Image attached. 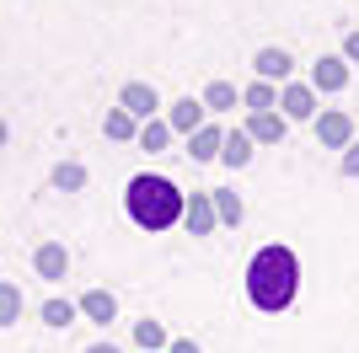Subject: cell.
I'll return each instance as SVG.
<instances>
[{"mask_svg":"<svg viewBox=\"0 0 359 353\" xmlns=\"http://www.w3.org/2000/svg\"><path fill=\"white\" fill-rule=\"evenodd\" d=\"M48 182H54L60 193H81V188H86V166H81V161H60Z\"/></svg>","mask_w":359,"mask_h":353,"instance_id":"22","label":"cell"},{"mask_svg":"<svg viewBox=\"0 0 359 353\" xmlns=\"http://www.w3.org/2000/svg\"><path fill=\"white\" fill-rule=\"evenodd\" d=\"M166 123H172V134H188V139H194V134L204 129V102H198V97H182V102H172Z\"/></svg>","mask_w":359,"mask_h":353,"instance_id":"12","label":"cell"},{"mask_svg":"<svg viewBox=\"0 0 359 353\" xmlns=\"http://www.w3.org/2000/svg\"><path fill=\"white\" fill-rule=\"evenodd\" d=\"M166 353H204V348H198L194 338H172V342H166Z\"/></svg>","mask_w":359,"mask_h":353,"instance_id":"25","label":"cell"},{"mask_svg":"<svg viewBox=\"0 0 359 353\" xmlns=\"http://www.w3.org/2000/svg\"><path fill=\"white\" fill-rule=\"evenodd\" d=\"M247 134H252V145H285L290 118L285 113H252L247 118Z\"/></svg>","mask_w":359,"mask_h":353,"instance_id":"11","label":"cell"},{"mask_svg":"<svg viewBox=\"0 0 359 353\" xmlns=\"http://www.w3.org/2000/svg\"><path fill=\"white\" fill-rule=\"evenodd\" d=\"M295 294H300V257L290 247H279V241L257 247L252 263H247V300H252V310L279 316V310L295 305Z\"/></svg>","mask_w":359,"mask_h":353,"instance_id":"1","label":"cell"},{"mask_svg":"<svg viewBox=\"0 0 359 353\" xmlns=\"http://www.w3.org/2000/svg\"><path fill=\"white\" fill-rule=\"evenodd\" d=\"M348 86V59L344 54H322L311 64V91L322 97V91H344Z\"/></svg>","mask_w":359,"mask_h":353,"instance_id":"7","label":"cell"},{"mask_svg":"<svg viewBox=\"0 0 359 353\" xmlns=\"http://www.w3.org/2000/svg\"><path fill=\"white\" fill-rule=\"evenodd\" d=\"M316 139H322L327 150H348L354 145V118L348 113H322L316 118Z\"/></svg>","mask_w":359,"mask_h":353,"instance_id":"10","label":"cell"},{"mask_svg":"<svg viewBox=\"0 0 359 353\" xmlns=\"http://www.w3.org/2000/svg\"><path fill=\"white\" fill-rule=\"evenodd\" d=\"M22 321V284L0 279V326H16Z\"/></svg>","mask_w":359,"mask_h":353,"instance_id":"20","label":"cell"},{"mask_svg":"<svg viewBox=\"0 0 359 353\" xmlns=\"http://www.w3.org/2000/svg\"><path fill=\"white\" fill-rule=\"evenodd\" d=\"M166 342H172V332H166L161 321H150V316L135 321V348L140 353H166Z\"/></svg>","mask_w":359,"mask_h":353,"instance_id":"16","label":"cell"},{"mask_svg":"<svg viewBox=\"0 0 359 353\" xmlns=\"http://www.w3.org/2000/svg\"><path fill=\"white\" fill-rule=\"evenodd\" d=\"M220 145H225V129L220 123H204V129L188 139V155H194V161H220Z\"/></svg>","mask_w":359,"mask_h":353,"instance_id":"15","label":"cell"},{"mask_svg":"<svg viewBox=\"0 0 359 353\" xmlns=\"http://www.w3.org/2000/svg\"><path fill=\"white\" fill-rule=\"evenodd\" d=\"M198 102H204V113H231V107L241 102V91L231 86V81H210V86H204V97H198Z\"/></svg>","mask_w":359,"mask_h":353,"instance_id":"17","label":"cell"},{"mask_svg":"<svg viewBox=\"0 0 359 353\" xmlns=\"http://www.w3.org/2000/svg\"><path fill=\"white\" fill-rule=\"evenodd\" d=\"M279 113H285L290 123L316 118V91H311V81H306V86H300V81H285V86H279Z\"/></svg>","mask_w":359,"mask_h":353,"instance_id":"4","label":"cell"},{"mask_svg":"<svg viewBox=\"0 0 359 353\" xmlns=\"http://www.w3.org/2000/svg\"><path fill=\"white\" fill-rule=\"evenodd\" d=\"M123 209H129V220H135L140 230L156 235V230H172V225H182V209H188V198L177 193V182L140 172L135 182H129V193H123Z\"/></svg>","mask_w":359,"mask_h":353,"instance_id":"2","label":"cell"},{"mask_svg":"<svg viewBox=\"0 0 359 353\" xmlns=\"http://www.w3.org/2000/svg\"><path fill=\"white\" fill-rule=\"evenodd\" d=\"M182 225H188V235H215V230H220L215 193H194V198H188V209H182Z\"/></svg>","mask_w":359,"mask_h":353,"instance_id":"6","label":"cell"},{"mask_svg":"<svg viewBox=\"0 0 359 353\" xmlns=\"http://www.w3.org/2000/svg\"><path fill=\"white\" fill-rule=\"evenodd\" d=\"M118 107L135 118V123H150L156 107H161V97H156V86H145V81H129V86L118 91Z\"/></svg>","mask_w":359,"mask_h":353,"instance_id":"5","label":"cell"},{"mask_svg":"<svg viewBox=\"0 0 359 353\" xmlns=\"http://www.w3.org/2000/svg\"><path fill=\"white\" fill-rule=\"evenodd\" d=\"M215 193V214H220V225H241L247 220V209H241V198L231 188H210Z\"/></svg>","mask_w":359,"mask_h":353,"instance_id":"23","label":"cell"},{"mask_svg":"<svg viewBox=\"0 0 359 353\" xmlns=\"http://www.w3.org/2000/svg\"><path fill=\"white\" fill-rule=\"evenodd\" d=\"M6 134H11V129H6V118H0V145H6Z\"/></svg>","mask_w":359,"mask_h":353,"instance_id":"28","label":"cell"},{"mask_svg":"<svg viewBox=\"0 0 359 353\" xmlns=\"http://www.w3.org/2000/svg\"><path fill=\"white\" fill-rule=\"evenodd\" d=\"M344 59H348V64H359V27L344 38Z\"/></svg>","mask_w":359,"mask_h":353,"instance_id":"26","label":"cell"},{"mask_svg":"<svg viewBox=\"0 0 359 353\" xmlns=\"http://www.w3.org/2000/svg\"><path fill=\"white\" fill-rule=\"evenodd\" d=\"M140 150H166L172 145V123L166 118H150V123H140V139H135Z\"/></svg>","mask_w":359,"mask_h":353,"instance_id":"21","label":"cell"},{"mask_svg":"<svg viewBox=\"0 0 359 353\" xmlns=\"http://www.w3.org/2000/svg\"><path fill=\"white\" fill-rule=\"evenodd\" d=\"M344 176H359V139L344 150Z\"/></svg>","mask_w":359,"mask_h":353,"instance_id":"24","label":"cell"},{"mask_svg":"<svg viewBox=\"0 0 359 353\" xmlns=\"http://www.w3.org/2000/svg\"><path fill=\"white\" fill-rule=\"evenodd\" d=\"M86 353H118V342H91Z\"/></svg>","mask_w":359,"mask_h":353,"instance_id":"27","label":"cell"},{"mask_svg":"<svg viewBox=\"0 0 359 353\" xmlns=\"http://www.w3.org/2000/svg\"><path fill=\"white\" fill-rule=\"evenodd\" d=\"M75 305H81V321H97V326L118 321V294H113V289H86Z\"/></svg>","mask_w":359,"mask_h":353,"instance_id":"8","label":"cell"},{"mask_svg":"<svg viewBox=\"0 0 359 353\" xmlns=\"http://www.w3.org/2000/svg\"><path fill=\"white\" fill-rule=\"evenodd\" d=\"M38 316H43V326L65 332V326H75V321H81V305H75V300H65V294H48L43 305H38Z\"/></svg>","mask_w":359,"mask_h":353,"instance_id":"13","label":"cell"},{"mask_svg":"<svg viewBox=\"0 0 359 353\" xmlns=\"http://www.w3.org/2000/svg\"><path fill=\"white\" fill-rule=\"evenodd\" d=\"M32 273L48 284H65L70 279V251H65V241H43V247L32 251Z\"/></svg>","mask_w":359,"mask_h":353,"instance_id":"3","label":"cell"},{"mask_svg":"<svg viewBox=\"0 0 359 353\" xmlns=\"http://www.w3.org/2000/svg\"><path fill=\"white\" fill-rule=\"evenodd\" d=\"M241 107H247V113H273V107H279V86H269V81H252V86L241 91Z\"/></svg>","mask_w":359,"mask_h":353,"instance_id":"18","label":"cell"},{"mask_svg":"<svg viewBox=\"0 0 359 353\" xmlns=\"http://www.w3.org/2000/svg\"><path fill=\"white\" fill-rule=\"evenodd\" d=\"M102 129H107V139H118V145H129V139H140V123L123 107H107V118H102Z\"/></svg>","mask_w":359,"mask_h":353,"instance_id":"19","label":"cell"},{"mask_svg":"<svg viewBox=\"0 0 359 353\" xmlns=\"http://www.w3.org/2000/svg\"><path fill=\"white\" fill-rule=\"evenodd\" d=\"M290 70H295V59H290L285 48H257V59H252V75H257V81H269V86H285Z\"/></svg>","mask_w":359,"mask_h":353,"instance_id":"9","label":"cell"},{"mask_svg":"<svg viewBox=\"0 0 359 353\" xmlns=\"http://www.w3.org/2000/svg\"><path fill=\"white\" fill-rule=\"evenodd\" d=\"M220 161L231 166V172H241V166H252V134L247 129H231L220 145Z\"/></svg>","mask_w":359,"mask_h":353,"instance_id":"14","label":"cell"}]
</instances>
